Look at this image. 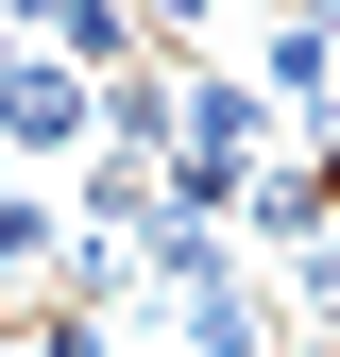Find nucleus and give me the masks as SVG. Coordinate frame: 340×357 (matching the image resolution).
<instances>
[{
  "label": "nucleus",
  "mask_w": 340,
  "mask_h": 357,
  "mask_svg": "<svg viewBox=\"0 0 340 357\" xmlns=\"http://www.w3.org/2000/svg\"><path fill=\"white\" fill-rule=\"evenodd\" d=\"M102 137V85H85L68 52H17L0 68V153H85Z\"/></svg>",
  "instance_id": "f257e3e1"
},
{
  "label": "nucleus",
  "mask_w": 340,
  "mask_h": 357,
  "mask_svg": "<svg viewBox=\"0 0 340 357\" xmlns=\"http://www.w3.org/2000/svg\"><path fill=\"white\" fill-rule=\"evenodd\" d=\"M307 34H323V52H340V0H307Z\"/></svg>",
  "instance_id": "423d86ee"
},
{
  "label": "nucleus",
  "mask_w": 340,
  "mask_h": 357,
  "mask_svg": "<svg viewBox=\"0 0 340 357\" xmlns=\"http://www.w3.org/2000/svg\"><path fill=\"white\" fill-rule=\"evenodd\" d=\"M272 17H307V0H272Z\"/></svg>",
  "instance_id": "6e6552de"
},
{
  "label": "nucleus",
  "mask_w": 340,
  "mask_h": 357,
  "mask_svg": "<svg viewBox=\"0 0 340 357\" xmlns=\"http://www.w3.org/2000/svg\"><path fill=\"white\" fill-rule=\"evenodd\" d=\"M119 17H137L153 52H204V34H222V0H119Z\"/></svg>",
  "instance_id": "20e7f679"
},
{
  "label": "nucleus",
  "mask_w": 340,
  "mask_h": 357,
  "mask_svg": "<svg viewBox=\"0 0 340 357\" xmlns=\"http://www.w3.org/2000/svg\"><path fill=\"white\" fill-rule=\"evenodd\" d=\"M137 221H153V153H102V137H85V170H68V238H119V255H137Z\"/></svg>",
  "instance_id": "f03ea898"
},
{
  "label": "nucleus",
  "mask_w": 340,
  "mask_h": 357,
  "mask_svg": "<svg viewBox=\"0 0 340 357\" xmlns=\"http://www.w3.org/2000/svg\"><path fill=\"white\" fill-rule=\"evenodd\" d=\"M222 357H340V340H307V324H255V340H222Z\"/></svg>",
  "instance_id": "39448f33"
},
{
  "label": "nucleus",
  "mask_w": 340,
  "mask_h": 357,
  "mask_svg": "<svg viewBox=\"0 0 340 357\" xmlns=\"http://www.w3.org/2000/svg\"><path fill=\"white\" fill-rule=\"evenodd\" d=\"M52 273H68V204L0 188V289H52Z\"/></svg>",
  "instance_id": "7ed1b4c3"
},
{
  "label": "nucleus",
  "mask_w": 340,
  "mask_h": 357,
  "mask_svg": "<svg viewBox=\"0 0 340 357\" xmlns=\"http://www.w3.org/2000/svg\"><path fill=\"white\" fill-rule=\"evenodd\" d=\"M137 357H204V340H170V324H153V340H137Z\"/></svg>",
  "instance_id": "0eeeda50"
}]
</instances>
